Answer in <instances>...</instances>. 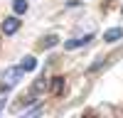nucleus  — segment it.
Here are the masks:
<instances>
[{"instance_id": "nucleus-10", "label": "nucleus", "mask_w": 123, "mask_h": 118, "mask_svg": "<svg viewBox=\"0 0 123 118\" xmlns=\"http://www.w3.org/2000/svg\"><path fill=\"white\" fill-rule=\"evenodd\" d=\"M3 108H5V98H0V113H3Z\"/></svg>"}, {"instance_id": "nucleus-7", "label": "nucleus", "mask_w": 123, "mask_h": 118, "mask_svg": "<svg viewBox=\"0 0 123 118\" xmlns=\"http://www.w3.org/2000/svg\"><path fill=\"white\" fill-rule=\"evenodd\" d=\"M62 88H64V79H62V76H54V81H52V91H54V94H62Z\"/></svg>"}, {"instance_id": "nucleus-1", "label": "nucleus", "mask_w": 123, "mask_h": 118, "mask_svg": "<svg viewBox=\"0 0 123 118\" xmlns=\"http://www.w3.org/2000/svg\"><path fill=\"white\" fill-rule=\"evenodd\" d=\"M22 74H25V71H22V66H10L7 71L3 74V84H5L7 88H10V86H15V84L20 81V76H22Z\"/></svg>"}, {"instance_id": "nucleus-5", "label": "nucleus", "mask_w": 123, "mask_h": 118, "mask_svg": "<svg viewBox=\"0 0 123 118\" xmlns=\"http://www.w3.org/2000/svg\"><path fill=\"white\" fill-rule=\"evenodd\" d=\"M20 66H22V71H35V66H37V59H35V57H25Z\"/></svg>"}, {"instance_id": "nucleus-6", "label": "nucleus", "mask_w": 123, "mask_h": 118, "mask_svg": "<svg viewBox=\"0 0 123 118\" xmlns=\"http://www.w3.org/2000/svg\"><path fill=\"white\" fill-rule=\"evenodd\" d=\"M12 10H15L17 15L27 12V0H12Z\"/></svg>"}, {"instance_id": "nucleus-2", "label": "nucleus", "mask_w": 123, "mask_h": 118, "mask_svg": "<svg viewBox=\"0 0 123 118\" xmlns=\"http://www.w3.org/2000/svg\"><path fill=\"white\" fill-rule=\"evenodd\" d=\"M17 30H20V20L17 17H5L3 20V32L5 35H15Z\"/></svg>"}, {"instance_id": "nucleus-8", "label": "nucleus", "mask_w": 123, "mask_h": 118, "mask_svg": "<svg viewBox=\"0 0 123 118\" xmlns=\"http://www.w3.org/2000/svg\"><path fill=\"white\" fill-rule=\"evenodd\" d=\"M47 88V76H39V81L35 84V88H32V94H39V91H44Z\"/></svg>"}, {"instance_id": "nucleus-3", "label": "nucleus", "mask_w": 123, "mask_h": 118, "mask_svg": "<svg viewBox=\"0 0 123 118\" xmlns=\"http://www.w3.org/2000/svg\"><path fill=\"white\" fill-rule=\"evenodd\" d=\"M91 39H94V35H84V37H76V39H69V42L64 44L67 49H76V47H84V44H89Z\"/></svg>"}, {"instance_id": "nucleus-4", "label": "nucleus", "mask_w": 123, "mask_h": 118, "mask_svg": "<svg viewBox=\"0 0 123 118\" xmlns=\"http://www.w3.org/2000/svg\"><path fill=\"white\" fill-rule=\"evenodd\" d=\"M121 37H123V30H121V27H111V30L104 32V39H106V42H118Z\"/></svg>"}, {"instance_id": "nucleus-9", "label": "nucleus", "mask_w": 123, "mask_h": 118, "mask_svg": "<svg viewBox=\"0 0 123 118\" xmlns=\"http://www.w3.org/2000/svg\"><path fill=\"white\" fill-rule=\"evenodd\" d=\"M57 39H59L57 35H49V37H44V42H42V47H44V49H47V47H54V44H57Z\"/></svg>"}]
</instances>
